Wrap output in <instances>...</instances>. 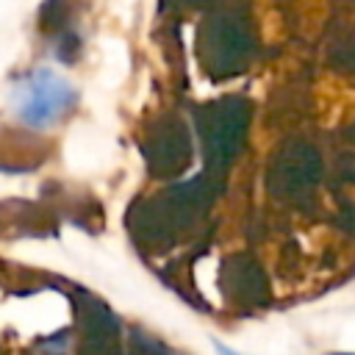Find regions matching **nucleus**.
<instances>
[{
	"mask_svg": "<svg viewBox=\"0 0 355 355\" xmlns=\"http://www.w3.org/2000/svg\"><path fill=\"white\" fill-rule=\"evenodd\" d=\"M75 89L50 69H36L14 89V111L31 128H44L55 122L75 105Z\"/></svg>",
	"mask_w": 355,
	"mask_h": 355,
	"instance_id": "f257e3e1",
	"label": "nucleus"
},
{
	"mask_svg": "<svg viewBox=\"0 0 355 355\" xmlns=\"http://www.w3.org/2000/svg\"><path fill=\"white\" fill-rule=\"evenodd\" d=\"M214 344H216V349H219L222 355H239V352H233V349H227V347H225L222 341H214Z\"/></svg>",
	"mask_w": 355,
	"mask_h": 355,
	"instance_id": "f03ea898",
	"label": "nucleus"
}]
</instances>
